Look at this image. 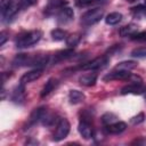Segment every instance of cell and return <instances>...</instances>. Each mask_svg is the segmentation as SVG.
Returning a JSON list of instances; mask_svg holds the SVG:
<instances>
[{
	"label": "cell",
	"instance_id": "cell-27",
	"mask_svg": "<svg viewBox=\"0 0 146 146\" xmlns=\"http://www.w3.org/2000/svg\"><path fill=\"white\" fill-rule=\"evenodd\" d=\"M132 40H138V41H146V32H140V33H135L131 35Z\"/></svg>",
	"mask_w": 146,
	"mask_h": 146
},
{
	"label": "cell",
	"instance_id": "cell-12",
	"mask_svg": "<svg viewBox=\"0 0 146 146\" xmlns=\"http://www.w3.org/2000/svg\"><path fill=\"white\" fill-rule=\"evenodd\" d=\"M97 81V74L96 73H89V74H83L80 76L79 79V82L82 84V86H86V87H91L96 83Z\"/></svg>",
	"mask_w": 146,
	"mask_h": 146
},
{
	"label": "cell",
	"instance_id": "cell-2",
	"mask_svg": "<svg viewBox=\"0 0 146 146\" xmlns=\"http://www.w3.org/2000/svg\"><path fill=\"white\" fill-rule=\"evenodd\" d=\"M42 36V32L39 30H34V31H30L23 35H21L17 41H16V46L18 48H26V47H31L33 44H35Z\"/></svg>",
	"mask_w": 146,
	"mask_h": 146
},
{
	"label": "cell",
	"instance_id": "cell-30",
	"mask_svg": "<svg viewBox=\"0 0 146 146\" xmlns=\"http://www.w3.org/2000/svg\"><path fill=\"white\" fill-rule=\"evenodd\" d=\"M127 1H129V2H133V1H136V0H127Z\"/></svg>",
	"mask_w": 146,
	"mask_h": 146
},
{
	"label": "cell",
	"instance_id": "cell-26",
	"mask_svg": "<svg viewBox=\"0 0 146 146\" xmlns=\"http://www.w3.org/2000/svg\"><path fill=\"white\" fill-rule=\"evenodd\" d=\"M36 2V0H19V7H21V9H25V8H27V7H30V6H32V5H34Z\"/></svg>",
	"mask_w": 146,
	"mask_h": 146
},
{
	"label": "cell",
	"instance_id": "cell-24",
	"mask_svg": "<svg viewBox=\"0 0 146 146\" xmlns=\"http://www.w3.org/2000/svg\"><path fill=\"white\" fill-rule=\"evenodd\" d=\"M14 3H16L15 0H1L0 3V9H1V14H3L8 8H10Z\"/></svg>",
	"mask_w": 146,
	"mask_h": 146
},
{
	"label": "cell",
	"instance_id": "cell-21",
	"mask_svg": "<svg viewBox=\"0 0 146 146\" xmlns=\"http://www.w3.org/2000/svg\"><path fill=\"white\" fill-rule=\"evenodd\" d=\"M73 55V50L72 49H68V50H63V51H59L55 55V59L54 62H59V60H63V59H66L68 57H71Z\"/></svg>",
	"mask_w": 146,
	"mask_h": 146
},
{
	"label": "cell",
	"instance_id": "cell-6",
	"mask_svg": "<svg viewBox=\"0 0 146 146\" xmlns=\"http://www.w3.org/2000/svg\"><path fill=\"white\" fill-rule=\"evenodd\" d=\"M131 73L129 71H122V70H113L111 73L104 76V81H111V80H128L130 78Z\"/></svg>",
	"mask_w": 146,
	"mask_h": 146
},
{
	"label": "cell",
	"instance_id": "cell-31",
	"mask_svg": "<svg viewBox=\"0 0 146 146\" xmlns=\"http://www.w3.org/2000/svg\"><path fill=\"white\" fill-rule=\"evenodd\" d=\"M145 5H146V0H145Z\"/></svg>",
	"mask_w": 146,
	"mask_h": 146
},
{
	"label": "cell",
	"instance_id": "cell-19",
	"mask_svg": "<svg viewBox=\"0 0 146 146\" xmlns=\"http://www.w3.org/2000/svg\"><path fill=\"white\" fill-rule=\"evenodd\" d=\"M121 19H122V15L120 13H111V14H108L106 16L105 22L108 25H115V24L120 23Z\"/></svg>",
	"mask_w": 146,
	"mask_h": 146
},
{
	"label": "cell",
	"instance_id": "cell-14",
	"mask_svg": "<svg viewBox=\"0 0 146 146\" xmlns=\"http://www.w3.org/2000/svg\"><path fill=\"white\" fill-rule=\"evenodd\" d=\"M57 80L56 79H54V78H50L47 82H46V84H44V87H43V89L41 90V97L43 98V97H46V96H48L56 87H57Z\"/></svg>",
	"mask_w": 146,
	"mask_h": 146
},
{
	"label": "cell",
	"instance_id": "cell-4",
	"mask_svg": "<svg viewBox=\"0 0 146 146\" xmlns=\"http://www.w3.org/2000/svg\"><path fill=\"white\" fill-rule=\"evenodd\" d=\"M68 132H70V122L66 119H59V121L56 125V130L54 132L52 139L55 141L63 140L64 138H66Z\"/></svg>",
	"mask_w": 146,
	"mask_h": 146
},
{
	"label": "cell",
	"instance_id": "cell-22",
	"mask_svg": "<svg viewBox=\"0 0 146 146\" xmlns=\"http://www.w3.org/2000/svg\"><path fill=\"white\" fill-rule=\"evenodd\" d=\"M80 39L81 38H80L79 34H72V35H70V36L66 38V44L68 47H74V46H76L79 43Z\"/></svg>",
	"mask_w": 146,
	"mask_h": 146
},
{
	"label": "cell",
	"instance_id": "cell-16",
	"mask_svg": "<svg viewBox=\"0 0 146 146\" xmlns=\"http://www.w3.org/2000/svg\"><path fill=\"white\" fill-rule=\"evenodd\" d=\"M13 100L15 103H22L24 100V84L19 83V86L13 92Z\"/></svg>",
	"mask_w": 146,
	"mask_h": 146
},
{
	"label": "cell",
	"instance_id": "cell-3",
	"mask_svg": "<svg viewBox=\"0 0 146 146\" xmlns=\"http://www.w3.org/2000/svg\"><path fill=\"white\" fill-rule=\"evenodd\" d=\"M104 16V10L100 8H94L91 10H88L87 13H84L81 16V22L83 25L86 26H90L94 25L96 23H98Z\"/></svg>",
	"mask_w": 146,
	"mask_h": 146
},
{
	"label": "cell",
	"instance_id": "cell-9",
	"mask_svg": "<svg viewBox=\"0 0 146 146\" xmlns=\"http://www.w3.org/2000/svg\"><path fill=\"white\" fill-rule=\"evenodd\" d=\"M127 128V124L124 122H114V123H110L105 127V132L106 133H111V135H119L121 132H123Z\"/></svg>",
	"mask_w": 146,
	"mask_h": 146
},
{
	"label": "cell",
	"instance_id": "cell-7",
	"mask_svg": "<svg viewBox=\"0 0 146 146\" xmlns=\"http://www.w3.org/2000/svg\"><path fill=\"white\" fill-rule=\"evenodd\" d=\"M145 91V87L141 86V83H131L128 86H124L121 89V94L122 95H128V94H132V95H140Z\"/></svg>",
	"mask_w": 146,
	"mask_h": 146
},
{
	"label": "cell",
	"instance_id": "cell-13",
	"mask_svg": "<svg viewBox=\"0 0 146 146\" xmlns=\"http://www.w3.org/2000/svg\"><path fill=\"white\" fill-rule=\"evenodd\" d=\"M107 0H75V6L79 8H87L91 6H99L106 3Z\"/></svg>",
	"mask_w": 146,
	"mask_h": 146
},
{
	"label": "cell",
	"instance_id": "cell-18",
	"mask_svg": "<svg viewBox=\"0 0 146 146\" xmlns=\"http://www.w3.org/2000/svg\"><path fill=\"white\" fill-rule=\"evenodd\" d=\"M137 66V62L135 60H125V62H121L119 63L114 70H122V71H130L132 68H135Z\"/></svg>",
	"mask_w": 146,
	"mask_h": 146
},
{
	"label": "cell",
	"instance_id": "cell-15",
	"mask_svg": "<svg viewBox=\"0 0 146 146\" xmlns=\"http://www.w3.org/2000/svg\"><path fill=\"white\" fill-rule=\"evenodd\" d=\"M68 99L71 104H79L84 99V95L79 90H71L68 94Z\"/></svg>",
	"mask_w": 146,
	"mask_h": 146
},
{
	"label": "cell",
	"instance_id": "cell-10",
	"mask_svg": "<svg viewBox=\"0 0 146 146\" xmlns=\"http://www.w3.org/2000/svg\"><path fill=\"white\" fill-rule=\"evenodd\" d=\"M73 16H74V13H73V10H72L71 8H68V7H63L62 9H59L58 15H57L58 22L62 23V24H66V23L71 22L72 18H73Z\"/></svg>",
	"mask_w": 146,
	"mask_h": 146
},
{
	"label": "cell",
	"instance_id": "cell-1",
	"mask_svg": "<svg viewBox=\"0 0 146 146\" xmlns=\"http://www.w3.org/2000/svg\"><path fill=\"white\" fill-rule=\"evenodd\" d=\"M48 62V57L44 56H33V55H27V54H18L14 60L13 64L16 66H43Z\"/></svg>",
	"mask_w": 146,
	"mask_h": 146
},
{
	"label": "cell",
	"instance_id": "cell-8",
	"mask_svg": "<svg viewBox=\"0 0 146 146\" xmlns=\"http://www.w3.org/2000/svg\"><path fill=\"white\" fill-rule=\"evenodd\" d=\"M41 74H42V68H39V67H38V68L33 70V71H30V72L23 74L19 82H21L22 84H26V83L33 82L34 80L39 79V78L41 76Z\"/></svg>",
	"mask_w": 146,
	"mask_h": 146
},
{
	"label": "cell",
	"instance_id": "cell-11",
	"mask_svg": "<svg viewBox=\"0 0 146 146\" xmlns=\"http://www.w3.org/2000/svg\"><path fill=\"white\" fill-rule=\"evenodd\" d=\"M78 129H79L80 135L84 139H89L92 137V128H91L90 123H88L87 121H81L78 125Z\"/></svg>",
	"mask_w": 146,
	"mask_h": 146
},
{
	"label": "cell",
	"instance_id": "cell-5",
	"mask_svg": "<svg viewBox=\"0 0 146 146\" xmlns=\"http://www.w3.org/2000/svg\"><path fill=\"white\" fill-rule=\"evenodd\" d=\"M108 62V58L106 55H103V56H99V57H96L95 59L86 63L84 65H82V70L84 71H94V70H98V68H102L104 67Z\"/></svg>",
	"mask_w": 146,
	"mask_h": 146
},
{
	"label": "cell",
	"instance_id": "cell-25",
	"mask_svg": "<svg viewBox=\"0 0 146 146\" xmlns=\"http://www.w3.org/2000/svg\"><path fill=\"white\" fill-rule=\"evenodd\" d=\"M144 119H145L144 113H139V114H137L136 116L131 117V119H130V122H131L132 124H138V123L143 122V121H144Z\"/></svg>",
	"mask_w": 146,
	"mask_h": 146
},
{
	"label": "cell",
	"instance_id": "cell-20",
	"mask_svg": "<svg viewBox=\"0 0 146 146\" xmlns=\"http://www.w3.org/2000/svg\"><path fill=\"white\" fill-rule=\"evenodd\" d=\"M66 35H67V33H66L65 31L60 30V29H56V30H52V31H51V36H52V39L56 40V41H62V40L66 39V38H67Z\"/></svg>",
	"mask_w": 146,
	"mask_h": 146
},
{
	"label": "cell",
	"instance_id": "cell-17",
	"mask_svg": "<svg viewBox=\"0 0 146 146\" xmlns=\"http://www.w3.org/2000/svg\"><path fill=\"white\" fill-rule=\"evenodd\" d=\"M135 33H137V27L133 24H129L125 26H122L120 30V35L121 36H131Z\"/></svg>",
	"mask_w": 146,
	"mask_h": 146
},
{
	"label": "cell",
	"instance_id": "cell-29",
	"mask_svg": "<svg viewBox=\"0 0 146 146\" xmlns=\"http://www.w3.org/2000/svg\"><path fill=\"white\" fill-rule=\"evenodd\" d=\"M7 40V36H6V32H1L0 33V46H2Z\"/></svg>",
	"mask_w": 146,
	"mask_h": 146
},
{
	"label": "cell",
	"instance_id": "cell-28",
	"mask_svg": "<svg viewBox=\"0 0 146 146\" xmlns=\"http://www.w3.org/2000/svg\"><path fill=\"white\" fill-rule=\"evenodd\" d=\"M114 120H115V115H113V114H105L103 116V122L106 123V124H110Z\"/></svg>",
	"mask_w": 146,
	"mask_h": 146
},
{
	"label": "cell",
	"instance_id": "cell-23",
	"mask_svg": "<svg viewBox=\"0 0 146 146\" xmlns=\"http://www.w3.org/2000/svg\"><path fill=\"white\" fill-rule=\"evenodd\" d=\"M132 57H146V47H138L131 51Z\"/></svg>",
	"mask_w": 146,
	"mask_h": 146
}]
</instances>
